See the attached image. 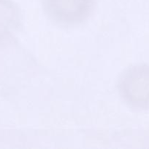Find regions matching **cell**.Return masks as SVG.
<instances>
[{
	"mask_svg": "<svg viewBox=\"0 0 149 149\" xmlns=\"http://www.w3.org/2000/svg\"><path fill=\"white\" fill-rule=\"evenodd\" d=\"M94 0H42L45 15L61 26H78L87 20Z\"/></svg>",
	"mask_w": 149,
	"mask_h": 149,
	"instance_id": "obj_2",
	"label": "cell"
},
{
	"mask_svg": "<svg viewBox=\"0 0 149 149\" xmlns=\"http://www.w3.org/2000/svg\"><path fill=\"white\" fill-rule=\"evenodd\" d=\"M21 12L11 0H0V45L10 42L21 25Z\"/></svg>",
	"mask_w": 149,
	"mask_h": 149,
	"instance_id": "obj_3",
	"label": "cell"
},
{
	"mask_svg": "<svg viewBox=\"0 0 149 149\" xmlns=\"http://www.w3.org/2000/svg\"><path fill=\"white\" fill-rule=\"evenodd\" d=\"M117 90L129 107L149 109V65L140 63L126 68L118 78Z\"/></svg>",
	"mask_w": 149,
	"mask_h": 149,
	"instance_id": "obj_1",
	"label": "cell"
}]
</instances>
